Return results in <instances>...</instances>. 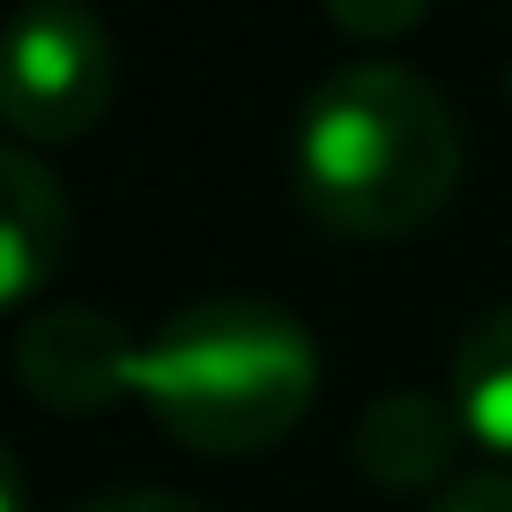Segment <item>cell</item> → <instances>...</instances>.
Listing matches in <instances>:
<instances>
[{
  "label": "cell",
  "instance_id": "ba28073f",
  "mask_svg": "<svg viewBox=\"0 0 512 512\" xmlns=\"http://www.w3.org/2000/svg\"><path fill=\"white\" fill-rule=\"evenodd\" d=\"M327 15L349 38H401L431 15V0H327Z\"/></svg>",
  "mask_w": 512,
  "mask_h": 512
},
{
  "label": "cell",
  "instance_id": "3957f363",
  "mask_svg": "<svg viewBox=\"0 0 512 512\" xmlns=\"http://www.w3.org/2000/svg\"><path fill=\"white\" fill-rule=\"evenodd\" d=\"M112 104V45L75 0H30L0 23V119L23 141H75Z\"/></svg>",
  "mask_w": 512,
  "mask_h": 512
},
{
  "label": "cell",
  "instance_id": "6da1fadb",
  "mask_svg": "<svg viewBox=\"0 0 512 512\" xmlns=\"http://www.w3.org/2000/svg\"><path fill=\"white\" fill-rule=\"evenodd\" d=\"M461 179L453 104L409 67H342L297 119V201L342 238H409Z\"/></svg>",
  "mask_w": 512,
  "mask_h": 512
},
{
  "label": "cell",
  "instance_id": "9c48e42d",
  "mask_svg": "<svg viewBox=\"0 0 512 512\" xmlns=\"http://www.w3.org/2000/svg\"><path fill=\"white\" fill-rule=\"evenodd\" d=\"M431 512H512V483L505 475H461V483L438 490Z\"/></svg>",
  "mask_w": 512,
  "mask_h": 512
},
{
  "label": "cell",
  "instance_id": "52a82bcc",
  "mask_svg": "<svg viewBox=\"0 0 512 512\" xmlns=\"http://www.w3.org/2000/svg\"><path fill=\"white\" fill-rule=\"evenodd\" d=\"M453 416L475 446L512 461V305L490 312L483 327H468L461 357H453V386H446Z\"/></svg>",
  "mask_w": 512,
  "mask_h": 512
},
{
  "label": "cell",
  "instance_id": "30bf717a",
  "mask_svg": "<svg viewBox=\"0 0 512 512\" xmlns=\"http://www.w3.org/2000/svg\"><path fill=\"white\" fill-rule=\"evenodd\" d=\"M82 512H201V505L171 498V490H112V498H90Z\"/></svg>",
  "mask_w": 512,
  "mask_h": 512
},
{
  "label": "cell",
  "instance_id": "5b68a950",
  "mask_svg": "<svg viewBox=\"0 0 512 512\" xmlns=\"http://www.w3.org/2000/svg\"><path fill=\"white\" fill-rule=\"evenodd\" d=\"M461 416L446 394H423V386H394L372 409L357 416V468L386 490H431L446 483L453 453H461Z\"/></svg>",
  "mask_w": 512,
  "mask_h": 512
},
{
  "label": "cell",
  "instance_id": "7a4b0ae2",
  "mask_svg": "<svg viewBox=\"0 0 512 512\" xmlns=\"http://www.w3.org/2000/svg\"><path fill=\"white\" fill-rule=\"evenodd\" d=\"M320 386V349L282 305L216 297L164 320L134 357V401L193 453H268L297 431Z\"/></svg>",
  "mask_w": 512,
  "mask_h": 512
},
{
  "label": "cell",
  "instance_id": "8fae6325",
  "mask_svg": "<svg viewBox=\"0 0 512 512\" xmlns=\"http://www.w3.org/2000/svg\"><path fill=\"white\" fill-rule=\"evenodd\" d=\"M0 512H30V483H23V468H15L8 438H0Z\"/></svg>",
  "mask_w": 512,
  "mask_h": 512
},
{
  "label": "cell",
  "instance_id": "277c9868",
  "mask_svg": "<svg viewBox=\"0 0 512 512\" xmlns=\"http://www.w3.org/2000/svg\"><path fill=\"white\" fill-rule=\"evenodd\" d=\"M141 342L104 312H45L15 334V379L52 416H97L112 401H134Z\"/></svg>",
  "mask_w": 512,
  "mask_h": 512
},
{
  "label": "cell",
  "instance_id": "7c38bea8",
  "mask_svg": "<svg viewBox=\"0 0 512 512\" xmlns=\"http://www.w3.org/2000/svg\"><path fill=\"white\" fill-rule=\"evenodd\" d=\"M505 90H512V75H505Z\"/></svg>",
  "mask_w": 512,
  "mask_h": 512
},
{
  "label": "cell",
  "instance_id": "8992f818",
  "mask_svg": "<svg viewBox=\"0 0 512 512\" xmlns=\"http://www.w3.org/2000/svg\"><path fill=\"white\" fill-rule=\"evenodd\" d=\"M67 253V193L30 149H0V312L38 297Z\"/></svg>",
  "mask_w": 512,
  "mask_h": 512
}]
</instances>
